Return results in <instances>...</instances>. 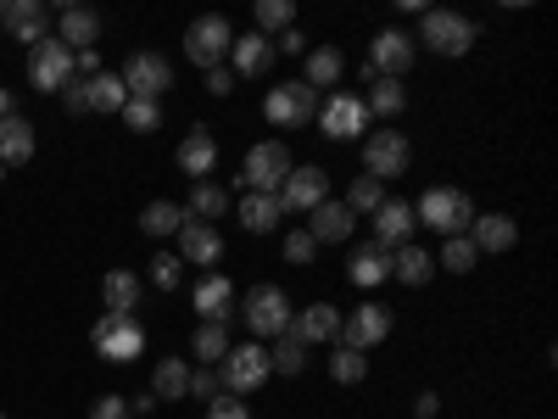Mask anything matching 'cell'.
Masks as SVG:
<instances>
[{
	"label": "cell",
	"instance_id": "6da1fadb",
	"mask_svg": "<svg viewBox=\"0 0 558 419\" xmlns=\"http://www.w3.org/2000/svg\"><path fill=\"white\" fill-rule=\"evenodd\" d=\"M413 218L430 224L441 241H452V236H463V229L475 224V202H470V191H458V184H430V191L418 196Z\"/></svg>",
	"mask_w": 558,
	"mask_h": 419
},
{
	"label": "cell",
	"instance_id": "7a4b0ae2",
	"mask_svg": "<svg viewBox=\"0 0 558 419\" xmlns=\"http://www.w3.org/2000/svg\"><path fill=\"white\" fill-rule=\"evenodd\" d=\"M291 168H296V163H291V146H286V140H263V146L246 152V168H241V179H235V191H241V196H246V191L279 196V184H286Z\"/></svg>",
	"mask_w": 558,
	"mask_h": 419
},
{
	"label": "cell",
	"instance_id": "3957f363",
	"mask_svg": "<svg viewBox=\"0 0 558 419\" xmlns=\"http://www.w3.org/2000/svg\"><path fill=\"white\" fill-rule=\"evenodd\" d=\"M89 347H96L107 363H134L146 352V331L134 324V313H101L96 331H89Z\"/></svg>",
	"mask_w": 558,
	"mask_h": 419
},
{
	"label": "cell",
	"instance_id": "277c9868",
	"mask_svg": "<svg viewBox=\"0 0 558 419\" xmlns=\"http://www.w3.org/2000/svg\"><path fill=\"white\" fill-rule=\"evenodd\" d=\"M229 45H235V34H229V17H218V12H207V17H196L191 28H184V57H191L202 73L223 68Z\"/></svg>",
	"mask_w": 558,
	"mask_h": 419
},
{
	"label": "cell",
	"instance_id": "5b68a950",
	"mask_svg": "<svg viewBox=\"0 0 558 419\" xmlns=\"http://www.w3.org/2000/svg\"><path fill=\"white\" fill-rule=\"evenodd\" d=\"M291 297L279 291V286H252L246 291V302H241V319L252 324V336L263 342V336H286L291 331Z\"/></svg>",
	"mask_w": 558,
	"mask_h": 419
},
{
	"label": "cell",
	"instance_id": "8992f818",
	"mask_svg": "<svg viewBox=\"0 0 558 419\" xmlns=\"http://www.w3.org/2000/svg\"><path fill=\"white\" fill-rule=\"evenodd\" d=\"M28 84L51 89V96H62V89L73 84V51L57 34H45L39 45H28Z\"/></svg>",
	"mask_w": 558,
	"mask_h": 419
},
{
	"label": "cell",
	"instance_id": "52a82bcc",
	"mask_svg": "<svg viewBox=\"0 0 558 419\" xmlns=\"http://www.w3.org/2000/svg\"><path fill=\"white\" fill-rule=\"evenodd\" d=\"M268 375H274V369H268V347H263V342L229 347V352H223V363H218V381H223V392H235V397L257 392Z\"/></svg>",
	"mask_w": 558,
	"mask_h": 419
},
{
	"label": "cell",
	"instance_id": "ba28073f",
	"mask_svg": "<svg viewBox=\"0 0 558 419\" xmlns=\"http://www.w3.org/2000/svg\"><path fill=\"white\" fill-rule=\"evenodd\" d=\"M408 163H413V146H408V134H397V129H375V134H363V173L368 179H397V173H408Z\"/></svg>",
	"mask_w": 558,
	"mask_h": 419
},
{
	"label": "cell",
	"instance_id": "9c48e42d",
	"mask_svg": "<svg viewBox=\"0 0 558 419\" xmlns=\"http://www.w3.org/2000/svg\"><path fill=\"white\" fill-rule=\"evenodd\" d=\"M118 79H123L129 96H140V101H162L168 89H173V68H168V57H157V51H134Z\"/></svg>",
	"mask_w": 558,
	"mask_h": 419
},
{
	"label": "cell",
	"instance_id": "30bf717a",
	"mask_svg": "<svg viewBox=\"0 0 558 419\" xmlns=\"http://www.w3.org/2000/svg\"><path fill=\"white\" fill-rule=\"evenodd\" d=\"M418 39H425L436 57H470L475 23L458 17V12H425V23H418Z\"/></svg>",
	"mask_w": 558,
	"mask_h": 419
},
{
	"label": "cell",
	"instance_id": "8fae6325",
	"mask_svg": "<svg viewBox=\"0 0 558 419\" xmlns=\"http://www.w3.org/2000/svg\"><path fill=\"white\" fill-rule=\"evenodd\" d=\"M318 202H330V173H324L318 163L291 168L286 184H279V207H286V213H313Z\"/></svg>",
	"mask_w": 558,
	"mask_h": 419
},
{
	"label": "cell",
	"instance_id": "7c38bea8",
	"mask_svg": "<svg viewBox=\"0 0 558 419\" xmlns=\"http://www.w3.org/2000/svg\"><path fill=\"white\" fill-rule=\"evenodd\" d=\"M263 118H268L274 129H296V123L318 118V89H307V84H279V89H268Z\"/></svg>",
	"mask_w": 558,
	"mask_h": 419
},
{
	"label": "cell",
	"instance_id": "4fadbf2b",
	"mask_svg": "<svg viewBox=\"0 0 558 419\" xmlns=\"http://www.w3.org/2000/svg\"><path fill=\"white\" fill-rule=\"evenodd\" d=\"M386 336H391V313H386L380 302H363V308L341 313V347L368 352V347H380Z\"/></svg>",
	"mask_w": 558,
	"mask_h": 419
},
{
	"label": "cell",
	"instance_id": "5bb4252c",
	"mask_svg": "<svg viewBox=\"0 0 558 419\" xmlns=\"http://www.w3.org/2000/svg\"><path fill=\"white\" fill-rule=\"evenodd\" d=\"M318 129L330 140H357V134H368V107L357 96H347V89H336V96L318 107Z\"/></svg>",
	"mask_w": 558,
	"mask_h": 419
},
{
	"label": "cell",
	"instance_id": "9a60e30c",
	"mask_svg": "<svg viewBox=\"0 0 558 419\" xmlns=\"http://www.w3.org/2000/svg\"><path fill=\"white\" fill-rule=\"evenodd\" d=\"M413 57H418V45L402 28H386V34H375V45H368V62H375L380 79H402L413 68Z\"/></svg>",
	"mask_w": 558,
	"mask_h": 419
},
{
	"label": "cell",
	"instance_id": "2e32d148",
	"mask_svg": "<svg viewBox=\"0 0 558 419\" xmlns=\"http://www.w3.org/2000/svg\"><path fill=\"white\" fill-rule=\"evenodd\" d=\"M307 218L313 224H302V229H307L318 247H341V241H352V229H357V213L347 202H318Z\"/></svg>",
	"mask_w": 558,
	"mask_h": 419
},
{
	"label": "cell",
	"instance_id": "e0dca14e",
	"mask_svg": "<svg viewBox=\"0 0 558 419\" xmlns=\"http://www.w3.org/2000/svg\"><path fill=\"white\" fill-rule=\"evenodd\" d=\"M286 336L302 342V347H313V342H341V308L313 302V308L291 313V331H286Z\"/></svg>",
	"mask_w": 558,
	"mask_h": 419
},
{
	"label": "cell",
	"instance_id": "ac0fdd59",
	"mask_svg": "<svg viewBox=\"0 0 558 419\" xmlns=\"http://www.w3.org/2000/svg\"><path fill=\"white\" fill-rule=\"evenodd\" d=\"M223 258V236H218V224H202V218H191L179 229V263H196V268H207L213 274V263Z\"/></svg>",
	"mask_w": 558,
	"mask_h": 419
},
{
	"label": "cell",
	"instance_id": "d6986e66",
	"mask_svg": "<svg viewBox=\"0 0 558 419\" xmlns=\"http://www.w3.org/2000/svg\"><path fill=\"white\" fill-rule=\"evenodd\" d=\"M0 28H7L12 39H23V45H39L45 34H51V12H45L39 0H7V7H0Z\"/></svg>",
	"mask_w": 558,
	"mask_h": 419
},
{
	"label": "cell",
	"instance_id": "ffe728a7",
	"mask_svg": "<svg viewBox=\"0 0 558 419\" xmlns=\"http://www.w3.org/2000/svg\"><path fill=\"white\" fill-rule=\"evenodd\" d=\"M470 241H475V252H514V241H520V224L508 218V213H475V224H470Z\"/></svg>",
	"mask_w": 558,
	"mask_h": 419
},
{
	"label": "cell",
	"instance_id": "44dd1931",
	"mask_svg": "<svg viewBox=\"0 0 558 419\" xmlns=\"http://www.w3.org/2000/svg\"><path fill=\"white\" fill-rule=\"evenodd\" d=\"M413 207L408 202H380L375 207V247H386V252H397V247H408V236H413Z\"/></svg>",
	"mask_w": 558,
	"mask_h": 419
},
{
	"label": "cell",
	"instance_id": "7402d4cb",
	"mask_svg": "<svg viewBox=\"0 0 558 419\" xmlns=\"http://www.w3.org/2000/svg\"><path fill=\"white\" fill-rule=\"evenodd\" d=\"M347 279H352V286H363V291L386 286V279H391V252L386 247H357L347 258Z\"/></svg>",
	"mask_w": 558,
	"mask_h": 419
},
{
	"label": "cell",
	"instance_id": "603a6c76",
	"mask_svg": "<svg viewBox=\"0 0 558 419\" xmlns=\"http://www.w3.org/2000/svg\"><path fill=\"white\" fill-rule=\"evenodd\" d=\"M179 168L191 173V179H213V168H218V140H213V129H191V134H184Z\"/></svg>",
	"mask_w": 558,
	"mask_h": 419
},
{
	"label": "cell",
	"instance_id": "cb8c5ba5",
	"mask_svg": "<svg viewBox=\"0 0 558 419\" xmlns=\"http://www.w3.org/2000/svg\"><path fill=\"white\" fill-rule=\"evenodd\" d=\"M430 274H436V258L425 252V247H397L391 252V279L397 286H408V291H418V286H430Z\"/></svg>",
	"mask_w": 558,
	"mask_h": 419
},
{
	"label": "cell",
	"instance_id": "d4e9b609",
	"mask_svg": "<svg viewBox=\"0 0 558 419\" xmlns=\"http://www.w3.org/2000/svg\"><path fill=\"white\" fill-rule=\"evenodd\" d=\"M196 313H202V324H223L235 313V286H229L223 274H207L196 286Z\"/></svg>",
	"mask_w": 558,
	"mask_h": 419
},
{
	"label": "cell",
	"instance_id": "484cf974",
	"mask_svg": "<svg viewBox=\"0 0 558 419\" xmlns=\"http://www.w3.org/2000/svg\"><path fill=\"white\" fill-rule=\"evenodd\" d=\"M57 39L68 45V51H96V34H101V17L89 12V7H68L62 17H57Z\"/></svg>",
	"mask_w": 558,
	"mask_h": 419
},
{
	"label": "cell",
	"instance_id": "4316f807",
	"mask_svg": "<svg viewBox=\"0 0 558 419\" xmlns=\"http://www.w3.org/2000/svg\"><path fill=\"white\" fill-rule=\"evenodd\" d=\"M229 62H235V73H246V79L268 73V68H274V39H268V34L235 39V45H229Z\"/></svg>",
	"mask_w": 558,
	"mask_h": 419
},
{
	"label": "cell",
	"instance_id": "83f0119b",
	"mask_svg": "<svg viewBox=\"0 0 558 419\" xmlns=\"http://www.w3.org/2000/svg\"><path fill=\"white\" fill-rule=\"evenodd\" d=\"M28 157H34V123L12 112L7 123H0V168H17Z\"/></svg>",
	"mask_w": 558,
	"mask_h": 419
},
{
	"label": "cell",
	"instance_id": "f1b7e54d",
	"mask_svg": "<svg viewBox=\"0 0 558 419\" xmlns=\"http://www.w3.org/2000/svg\"><path fill=\"white\" fill-rule=\"evenodd\" d=\"M302 73H307V89H336L341 84V51L336 45H313Z\"/></svg>",
	"mask_w": 558,
	"mask_h": 419
},
{
	"label": "cell",
	"instance_id": "f546056e",
	"mask_svg": "<svg viewBox=\"0 0 558 419\" xmlns=\"http://www.w3.org/2000/svg\"><path fill=\"white\" fill-rule=\"evenodd\" d=\"M184 213L202 218V224H218L229 213V191H223V184H213V179H191V207H184Z\"/></svg>",
	"mask_w": 558,
	"mask_h": 419
},
{
	"label": "cell",
	"instance_id": "4dcf8cb0",
	"mask_svg": "<svg viewBox=\"0 0 558 419\" xmlns=\"http://www.w3.org/2000/svg\"><path fill=\"white\" fill-rule=\"evenodd\" d=\"M184 224H191V213H184L179 202H151L146 213H140V229H146L151 241H168V236H179Z\"/></svg>",
	"mask_w": 558,
	"mask_h": 419
},
{
	"label": "cell",
	"instance_id": "1f68e13d",
	"mask_svg": "<svg viewBox=\"0 0 558 419\" xmlns=\"http://www.w3.org/2000/svg\"><path fill=\"white\" fill-rule=\"evenodd\" d=\"M279 218H286L279 196H257V191L241 196V224L252 229V236H268V229H279Z\"/></svg>",
	"mask_w": 558,
	"mask_h": 419
},
{
	"label": "cell",
	"instance_id": "d6a6232c",
	"mask_svg": "<svg viewBox=\"0 0 558 419\" xmlns=\"http://www.w3.org/2000/svg\"><path fill=\"white\" fill-rule=\"evenodd\" d=\"M84 101H89V112H123L129 89L118 73H96V79H84Z\"/></svg>",
	"mask_w": 558,
	"mask_h": 419
},
{
	"label": "cell",
	"instance_id": "836d02e7",
	"mask_svg": "<svg viewBox=\"0 0 558 419\" xmlns=\"http://www.w3.org/2000/svg\"><path fill=\"white\" fill-rule=\"evenodd\" d=\"M101 302H107V313H134V302H140V279H134L129 268H112V274L101 279Z\"/></svg>",
	"mask_w": 558,
	"mask_h": 419
},
{
	"label": "cell",
	"instance_id": "e575fe53",
	"mask_svg": "<svg viewBox=\"0 0 558 419\" xmlns=\"http://www.w3.org/2000/svg\"><path fill=\"white\" fill-rule=\"evenodd\" d=\"M151 392H157V403L184 397V392H191V363H184V358H162L157 375H151Z\"/></svg>",
	"mask_w": 558,
	"mask_h": 419
},
{
	"label": "cell",
	"instance_id": "d590c367",
	"mask_svg": "<svg viewBox=\"0 0 558 419\" xmlns=\"http://www.w3.org/2000/svg\"><path fill=\"white\" fill-rule=\"evenodd\" d=\"M368 112H380V118H397L402 107H408V89H402V79H375V96L363 101Z\"/></svg>",
	"mask_w": 558,
	"mask_h": 419
},
{
	"label": "cell",
	"instance_id": "8d00e7d4",
	"mask_svg": "<svg viewBox=\"0 0 558 419\" xmlns=\"http://www.w3.org/2000/svg\"><path fill=\"white\" fill-rule=\"evenodd\" d=\"M191 352L213 369V363H223V352H229V331H223V324H202V331L191 336Z\"/></svg>",
	"mask_w": 558,
	"mask_h": 419
},
{
	"label": "cell",
	"instance_id": "74e56055",
	"mask_svg": "<svg viewBox=\"0 0 558 419\" xmlns=\"http://www.w3.org/2000/svg\"><path fill=\"white\" fill-rule=\"evenodd\" d=\"M268 369H274V375H302V369H307V347L291 342V336H279L274 352H268Z\"/></svg>",
	"mask_w": 558,
	"mask_h": 419
},
{
	"label": "cell",
	"instance_id": "f35d334b",
	"mask_svg": "<svg viewBox=\"0 0 558 419\" xmlns=\"http://www.w3.org/2000/svg\"><path fill=\"white\" fill-rule=\"evenodd\" d=\"M330 375H336L341 386H357V381L368 375V352H357V347H341V342H336V358H330Z\"/></svg>",
	"mask_w": 558,
	"mask_h": 419
},
{
	"label": "cell",
	"instance_id": "ab89813d",
	"mask_svg": "<svg viewBox=\"0 0 558 419\" xmlns=\"http://www.w3.org/2000/svg\"><path fill=\"white\" fill-rule=\"evenodd\" d=\"M380 202H386V184H380V179H368V173H363V179L347 184V207H352V213H375Z\"/></svg>",
	"mask_w": 558,
	"mask_h": 419
},
{
	"label": "cell",
	"instance_id": "60d3db41",
	"mask_svg": "<svg viewBox=\"0 0 558 419\" xmlns=\"http://www.w3.org/2000/svg\"><path fill=\"white\" fill-rule=\"evenodd\" d=\"M475 263H481V252H475L470 236H452V241L441 247V268H452V274H470Z\"/></svg>",
	"mask_w": 558,
	"mask_h": 419
},
{
	"label": "cell",
	"instance_id": "b9f144b4",
	"mask_svg": "<svg viewBox=\"0 0 558 419\" xmlns=\"http://www.w3.org/2000/svg\"><path fill=\"white\" fill-rule=\"evenodd\" d=\"M123 123H129L134 134H151V129L162 123V107H157V101H140V96H129V101H123Z\"/></svg>",
	"mask_w": 558,
	"mask_h": 419
},
{
	"label": "cell",
	"instance_id": "7bdbcfd3",
	"mask_svg": "<svg viewBox=\"0 0 558 419\" xmlns=\"http://www.w3.org/2000/svg\"><path fill=\"white\" fill-rule=\"evenodd\" d=\"M291 17H296L291 0H257V28H252V34H263V28H279V34H286Z\"/></svg>",
	"mask_w": 558,
	"mask_h": 419
},
{
	"label": "cell",
	"instance_id": "ee69618b",
	"mask_svg": "<svg viewBox=\"0 0 558 419\" xmlns=\"http://www.w3.org/2000/svg\"><path fill=\"white\" fill-rule=\"evenodd\" d=\"M179 279H184V263H179V252H157V258H151V286H157V291H173Z\"/></svg>",
	"mask_w": 558,
	"mask_h": 419
},
{
	"label": "cell",
	"instance_id": "f6af8a7d",
	"mask_svg": "<svg viewBox=\"0 0 558 419\" xmlns=\"http://www.w3.org/2000/svg\"><path fill=\"white\" fill-rule=\"evenodd\" d=\"M207 419H252V408H246L235 392H218V397L207 403Z\"/></svg>",
	"mask_w": 558,
	"mask_h": 419
},
{
	"label": "cell",
	"instance_id": "bcb514c9",
	"mask_svg": "<svg viewBox=\"0 0 558 419\" xmlns=\"http://www.w3.org/2000/svg\"><path fill=\"white\" fill-rule=\"evenodd\" d=\"M286 258H291V263H302V268H307V263H313V258H318V241H313V236H307V229H291V236H286Z\"/></svg>",
	"mask_w": 558,
	"mask_h": 419
},
{
	"label": "cell",
	"instance_id": "7dc6e473",
	"mask_svg": "<svg viewBox=\"0 0 558 419\" xmlns=\"http://www.w3.org/2000/svg\"><path fill=\"white\" fill-rule=\"evenodd\" d=\"M89 419H134V414H129V397L107 392V397H96V403H89Z\"/></svg>",
	"mask_w": 558,
	"mask_h": 419
},
{
	"label": "cell",
	"instance_id": "c3c4849f",
	"mask_svg": "<svg viewBox=\"0 0 558 419\" xmlns=\"http://www.w3.org/2000/svg\"><path fill=\"white\" fill-rule=\"evenodd\" d=\"M223 392V381L213 375V369H191V397H202V403H213Z\"/></svg>",
	"mask_w": 558,
	"mask_h": 419
},
{
	"label": "cell",
	"instance_id": "681fc988",
	"mask_svg": "<svg viewBox=\"0 0 558 419\" xmlns=\"http://www.w3.org/2000/svg\"><path fill=\"white\" fill-rule=\"evenodd\" d=\"M279 51H286V57H302L307 51V39H302V28H286V34H279V45H274V57Z\"/></svg>",
	"mask_w": 558,
	"mask_h": 419
},
{
	"label": "cell",
	"instance_id": "f907efd6",
	"mask_svg": "<svg viewBox=\"0 0 558 419\" xmlns=\"http://www.w3.org/2000/svg\"><path fill=\"white\" fill-rule=\"evenodd\" d=\"M73 73L96 79V73H101V51H73Z\"/></svg>",
	"mask_w": 558,
	"mask_h": 419
},
{
	"label": "cell",
	"instance_id": "816d5d0a",
	"mask_svg": "<svg viewBox=\"0 0 558 419\" xmlns=\"http://www.w3.org/2000/svg\"><path fill=\"white\" fill-rule=\"evenodd\" d=\"M62 107H68L73 118H84V112H89V101H84V84H68V89H62Z\"/></svg>",
	"mask_w": 558,
	"mask_h": 419
},
{
	"label": "cell",
	"instance_id": "f5cc1de1",
	"mask_svg": "<svg viewBox=\"0 0 558 419\" xmlns=\"http://www.w3.org/2000/svg\"><path fill=\"white\" fill-rule=\"evenodd\" d=\"M207 89H213V96H229V89H235V73H229V68H213V73H207Z\"/></svg>",
	"mask_w": 558,
	"mask_h": 419
},
{
	"label": "cell",
	"instance_id": "db71d44e",
	"mask_svg": "<svg viewBox=\"0 0 558 419\" xmlns=\"http://www.w3.org/2000/svg\"><path fill=\"white\" fill-rule=\"evenodd\" d=\"M162 403H157V392H140V397H129V414H157Z\"/></svg>",
	"mask_w": 558,
	"mask_h": 419
},
{
	"label": "cell",
	"instance_id": "11a10c76",
	"mask_svg": "<svg viewBox=\"0 0 558 419\" xmlns=\"http://www.w3.org/2000/svg\"><path fill=\"white\" fill-rule=\"evenodd\" d=\"M436 408H441V397H436V392H425V397L413 403V419H436Z\"/></svg>",
	"mask_w": 558,
	"mask_h": 419
},
{
	"label": "cell",
	"instance_id": "9f6ffc18",
	"mask_svg": "<svg viewBox=\"0 0 558 419\" xmlns=\"http://www.w3.org/2000/svg\"><path fill=\"white\" fill-rule=\"evenodd\" d=\"M12 112H17V101H12V89H7V84H0V123H7Z\"/></svg>",
	"mask_w": 558,
	"mask_h": 419
},
{
	"label": "cell",
	"instance_id": "6f0895ef",
	"mask_svg": "<svg viewBox=\"0 0 558 419\" xmlns=\"http://www.w3.org/2000/svg\"><path fill=\"white\" fill-rule=\"evenodd\" d=\"M0 179H7V168H0Z\"/></svg>",
	"mask_w": 558,
	"mask_h": 419
},
{
	"label": "cell",
	"instance_id": "680465c9",
	"mask_svg": "<svg viewBox=\"0 0 558 419\" xmlns=\"http://www.w3.org/2000/svg\"><path fill=\"white\" fill-rule=\"evenodd\" d=\"M0 419H7V414H0Z\"/></svg>",
	"mask_w": 558,
	"mask_h": 419
}]
</instances>
